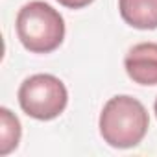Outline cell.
<instances>
[{"label":"cell","instance_id":"5b68a950","mask_svg":"<svg viewBox=\"0 0 157 157\" xmlns=\"http://www.w3.org/2000/svg\"><path fill=\"white\" fill-rule=\"evenodd\" d=\"M124 22L137 30L157 28V0H118Z\"/></svg>","mask_w":157,"mask_h":157},{"label":"cell","instance_id":"277c9868","mask_svg":"<svg viewBox=\"0 0 157 157\" xmlns=\"http://www.w3.org/2000/svg\"><path fill=\"white\" fill-rule=\"evenodd\" d=\"M124 67L135 83L157 85V43H140L129 48Z\"/></svg>","mask_w":157,"mask_h":157},{"label":"cell","instance_id":"7a4b0ae2","mask_svg":"<svg viewBox=\"0 0 157 157\" xmlns=\"http://www.w3.org/2000/svg\"><path fill=\"white\" fill-rule=\"evenodd\" d=\"M17 35L22 46L33 54H50L65 39V21L50 4L33 0L17 15Z\"/></svg>","mask_w":157,"mask_h":157},{"label":"cell","instance_id":"ba28073f","mask_svg":"<svg viewBox=\"0 0 157 157\" xmlns=\"http://www.w3.org/2000/svg\"><path fill=\"white\" fill-rule=\"evenodd\" d=\"M155 115H157V100H155Z\"/></svg>","mask_w":157,"mask_h":157},{"label":"cell","instance_id":"52a82bcc","mask_svg":"<svg viewBox=\"0 0 157 157\" xmlns=\"http://www.w3.org/2000/svg\"><path fill=\"white\" fill-rule=\"evenodd\" d=\"M57 2L68 10H82V8L89 6L91 2H94V0H57Z\"/></svg>","mask_w":157,"mask_h":157},{"label":"cell","instance_id":"8992f818","mask_svg":"<svg viewBox=\"0 0 157 157\" xmlns=\"http://www.w3.org/2000/svg\"><path fill=\"white\" fill-rule=\"evenodd\" d=\"M21 122L19 118L8 109V107H0V153L8 155L19 146L21 140Z\"/></svg>","mask_w":157,"mask_h":157},{"label":"cell","instance_id":"3957f363","mask_svg":"<svg viewBox=\"0 0 157 157\" xmlns=\"http://www.w3.org/2000/svg\"><path fill=\"white\" fill-rule=\"evenodd\" d=\"M68 102L65 83L52 74H33L19 89L21 109L35 120L57 118Z\"/></svg>","mask_w":157,"mask_h":157},{"label":"cell","instance_id":"6da1fadb","mask_svg":"<svg viewBox=\"0 0 157 157\" xmlns=\"http://www.w3.org/2000/svg\"><path fill=\"white\" fill-rule=\"evenodd\" d=\"M100 135L113 148L137 146L150 128L146 107L133 96L120 94L107 100L100 113Z\"/></svg>","mask_w":157,"mask_h":157}]
</instances>
